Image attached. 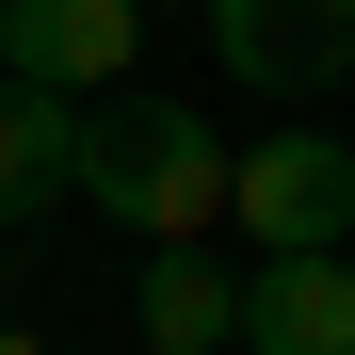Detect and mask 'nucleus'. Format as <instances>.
<instances>
[{"mask_svg": "<svg viewBox=\"0 0 355 355\" xmlns=\"http://www.w3.org/2000/svg\"><path fill=\"white\" fill-rule=\"evenodd\" d=\"M0 355H49V339H33V323H0Z\"/></svg>", "mask_w": 355, "mask_h": 355, "instance_id": "obj_8", "label": "nucleus"}, {"mask_svg": "<svg viewBox=\"0 0 355 355\" xmlns=\"http://www.w3.org/2000/svg\"><path fill=\"white\" fill-rule=\"evenodd\" d=\"M65 194L113 210V226H146V243H210L226 226V130L194 97H162V81H113L65 130Z\"/></svg>", "mask_w": 355, "mask_h": 355, "instance_id": "obj_1", "label": "nucleus"}, {"mask_svg": "<svg viewBox=\"0 0 355 355\" xmlns=\"http://www.w3.org/2000/svg\"><path fill=\"white\" fill-rule=\"evenodd\" d=\"M226 226H243L259 259H339L355 243V146L339 130H259L226 162Z\"/></svg>", "mask_w": 355, "mask_h": 355, "instance_id": "obj_2", "label": "nucleus"}, {"mask_svg": "<svg viewBox=\"0 0 355 355\" xmlns=\"http://www.w3.org/2000/svg\"><path fill=\"white\" fill-rule=\"evenodd\" d=\"M226 355H355V259H259Z\"/></svg>", "mask_w": 355, "mask_h": 355, "instance_id": "obj_5", "label": "nucleus"}, {"mask_svg": "<svg viewBox=\"0 0 355 355\" xmlns=\"http://www.w3.org/2000/svg\"><path fill=\"white\" fill-rule=\"evenodd\" d=\"M0 81H33V97L146 81V0H0Z\"/></svg>", "mask_w": 355, "mask_h": 355, "instance_id": "obj_3", "label": "nucleus"}, {"mask_svg": "<svg viewBox=\"0 0 355 355\" xmlns=\"http://www.w3.org/2000/svg\"><path fill=\"white\" fill-rule=\"evenodd\" d=\"M130 323L162 355H226L243 339V275H226L210 243H146V291H130Z\"/></svg>", "mask_w": 355, "mask_h": 355, "instance_id": "obj_6", "label": "nucleus"}, {"mask_svg": "<svg viewBox=\"0 0 355 355\" xmlns=\"http://www.w3.org/2000/svg\"><path fill=\"white\" fill-rule=\"evenodd\" d=\"M210 49H226V81H259V97H323L355 81V0H194Z\"/></svg>", "mask_w": 355, "mask_h": 355, "instance_id": "obj_4", "label": "nucleus"}, {"mask_svg": "<svg viewBox=\"0 0 355 355\" xmlns=\"http://www.w3.org/2000/svg\"><path fill=\"white\" fill-rule=\"evenodd\" d=\"M146 17H162V0H146Z\"/></svg>", "mask_w": 355, "mask_h": 355, "instance_id": "obj_9", "label": "nucleus"}, {"mask_svg": "<svg viewBox=\"0 0 355 355\" xmlns=\"http://www.w3.org/2000/svg\"><path fill=\"white\" fill-rule=\"evenodd\" d=\"M65 130H81V97H33V81H0V226H33L49 194H65Z\"/></svg>", "mask_w": 355, "mask_h": 355, "instance_id": "obj_7", "label": "nucleus"}, {"mask_svg": "<svg viewBox=\"0 0 355 355\" xmlns=\"http://www.w3.org/2000/svg\"><path fill=\"white\" fill-rule=\"evenodd\" d=\"M339 259H355V243H339Z\"/></svg>", "mask_w": 355, "mask_h": 355, "instance_id": "obj_10", "label": "nucleus"}]
</instances>
